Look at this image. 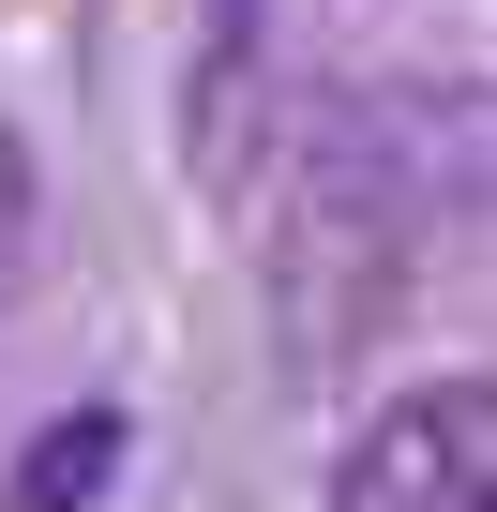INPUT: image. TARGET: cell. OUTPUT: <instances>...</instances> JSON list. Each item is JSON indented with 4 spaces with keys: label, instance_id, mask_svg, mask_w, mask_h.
Segmentation results:
<instances>
[{
    "label": "cell",
    "instance_id": "cell-1",
    "mask_svg": "<svg viewBox=\"0 0 497 512\" xmlns=\"http://www.w3.org/2000/svg\"><path fill=\"white\" fill-rule=\"evenodd\" d=\"M332 512H497V377H422V392H392V407L347 437Z\"/></svg>",
    "mask_w": 497,
    "mask_h": 512
},
{
    "label": "cell",
    "instance_id": "cell-2",
    "mask_svg": "<svg viewBox=\"0 0 497 512\" xmlns=\"http://www.w3.org/2000/svg\"><path fill=\"white\" fill-rule=\"evenodd\" d=\"M106 467H121V422L91 407V422L31 437V467H16V512H91V497H106Z\"/></svg>",
    "mask_w": 497,
    "mask_h": 512
},
{
    "label": "cell",
    "instance_id": "cell-3",
    "mask_svg": "<svg viewBox=\"0 0 497 512\" xmlns=\"http://www.w3.org/2000/svg\"><path fill=\"white\" fill-rule=\"evenodd\" d=\"M31 241H46V181H31V136L0 121V302L31 287Z\"/></svg>",
    "mask_w": 497,
    "mask_h": 512
}]
</instances>
